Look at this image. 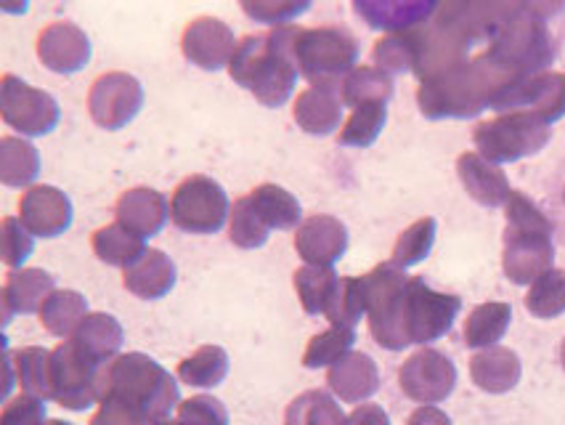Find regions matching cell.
<instances>
[{
  "mask_svg": "<svg viewBox=\"0 0 565 425\" xmlns=\"http://www.w3.org/2000/svg\"><path fill=\"white\" fill-rule=\"evenodd\" d=\"M90 247H94L96 258L107 266H120L128 269L134 266L143 253L149 251L143 237H138L136 232L125 229L120 224H109L96 229L94 237H90Z\"/></svg>",
  "mask_w": 565,
  "mask_h": 425,
  "instance_id": "obj_24",
  "label": "cell"
},
{
  "mask_svg": "<svg viewBox=\"0 0 565 425\" xmlns=\"http://www.w3.org/2000/svg\"><path fill=\"white\" fill-rule=\"evenodd\" d=\"M271 237V229L263 224V219L255 213L249 198H239L232 208V224H228V240L242 251H258Z\"/></svg>",
  "mask_w": 565,
  "mask_h": 425,
  "instance_id": "obj_35",
  "label": "cell"
},
{
  "mask_svg": "<svg viewBox=\"0 0 565 425\" xmlns=\"http://www.w3.org/2000/svg\"><path fill=\"white\" fill-rule=\"evenodd\" d=\"M179 421L186 425H226V412H223L221 402H215V399L196 396L183 402Z\"/></svg>",
  "mask_w": 565,
  "mask_h": 425,
  "instance_id": "obj_45",
  "label": "cell"
},
{
  "mask_svg": "<svg viewBox=\"0 0 565 425\" xmlns=\"http://www.w3.org/2000/svg\"><path fill=\"white\" fill-rule=\"evenodd\" d=\"M491 107L499 113L508 109L529 107L531 113L542 120H557L565 115V75H534L525 81L510 85L491 102Z\"/></svg>",
  "mask_w": 565,
  "mask_h": 425,
  "instance_id": "obj_13",
  "label": "cell"
},
{
  "mask_svg": "<svg viewBox=\"0 0 565 425\" xmlns=\"http://www.w3.org/2000/svg\"><path fill=\"white\" fill-rule=\"evenodd\" d=\"M38 59L45 70L58 75L81 72L90 59V41L85 30L72 22H51L38 38Z\"/></svg>",
  "mask_w": 565,
  "mask_h": 425,
  "instance_id": "obj_15",
  "label": "cell"
},
{
  "mask_svg": "<svg viewBox=\"0 0 565 425\" xmlns=\"http://www.w3.org/2000/svg\"><path fill=\"white\" fill-rule=\"evenodd\" d=\"M72 343L94 364L107 362L122 346V327L109 314H88L75 330V336H72Z\"/></svg>",
  "mask_w": 565,
  "mask_h": 425,
  "instance_id": "obj_22",
  "label": "cell"
},
{
  "mask_svg": "<svg viewBox=\"0 0 565 425\" xmlns=\"http://www.w3.org/2000/svg\"><path fill=\"white\" fill-rule=\"evenodd\" d=\"M393 96V81L385 70L380 67H356L343 81V104L356 109L359 104L383 102Z\"/></svg>",
  "mask_w": 565,
  "mask_h": 425,
  "instance_id": "obj_31",
  "label": "cell"
},
{
  "mask_svg": "<svg viewBox=\"0 0 565 425\" xmlns=\"http://www.w3.org/2000/svg\"><path fill=\"white\" fill-rule=\"evenodd\" d=\"M343 415L324 391H308L295 399L290 412H287V425H340Z\"/></svg>",
  "mask_w": 565,
  "mask_h": 425,
  "instance_id": "obj_40",
  "label": "cell"
},
{
  "mask_svg": "<svg viewBox=\"0 0 565 425\" xmlns=\"http://www.w3.org/2000/svg\"><path fill=\"white\" fill-rule=\"evenodd\" d=\"M234 30L215 17H196L186 24L181 38V51L200 70L215 72L228 67L236 51Z\"/></svg>",
  "mask_w": 565,
  "mask_h": 425,
  "instance_id": "obj_11",
  "label": "cell"
},
{
  "mask_svg": "<svg viewBox=\"0 0 565 425\" xmlns=\"http://www.w3.org/2000/svg\"><path fill=\"white\" fill-rule=\"evenodd\" d=\"M51 396L58 399L64 407L85 410L94 402L96 389V364L85 359L75 343H62L51 351L49 364Z\"/></svg>",
  "mask_w": 565,
  "mask_h": 425,
  "instance_id": "obj_10",
  "label": "cell"
},
{
  "mask_svg": "<svg viewBox=\"0 0 565 425\" xmlns=\"http://www.w3.org/2000/svg\"><path fill=\"white\" fill-rule=\"evenodd\" d=\"M143 107V85L128 72H107L96 77L88 94V113L104 130L128 126Z\"/></svg>",
  "mask_w": 565,
  "mask_h": 425,
  "instance_id": "obj_9",
  "label": "cell"
},
{
  "mask_svg": "<svg viewBox=\"0 0 565 425\" xmlns=\"http://www.w3.org/2000/svg\"><path fill=\"white\" fill-rule=\"evenodd\" d=\"M552 224L544 219L531 200L512 192L508 202V247H504V272L515 285H525L531 279L550 272L552 258Z\"/></svg>",
  "mask_w": 565,
  "mask_h": 425,
  "instance_id": "obj_3",
  "label": "cell"
},
{
  "mask_svg": "<svg viewBox=\"0 0 565 425\" xmlns=\"http://www.w3.org/2000/svg\"><path fill=\"white\" fill-rule=\"evenodd\" d=\"M51 425H67V423H51Z\"/></svg>",
  "mask_w": 565,
  "mask_h": 425,
  "instance_id": "obj_49",
  "label": "cell"
},
{
  "mask_svg": "<svg viewBox=\"0 0 565 425\" xmlns=\"http://www.w3.org/2000/svg\"><path fill=\"white\" fill-rule=\"evenodd\" d=\"M550 139V123L534 113H510L499 120L481 123L472 141L491 162H512L534 155Z\"/></svg>",
  "mask_w": 565,
  "mask_h": 425,
  "instance_id": "obj_6",
  "label": "cell"
},
{
  "mask_svg": "<svg viewBox=\"0 0 565 425\" xmlns=\"http://www.w3.org/2000/svg\"><path fill=\"white\" fill-rule=\"evenodd\" d=\"M366 314V290L364 279L361 277H340L338 293L327 306L324 317L330 319L332 327H345L353 330L359 325V319Z\"/></svg>",
  "mask_w": 565,
  "mask_h": 425,
  "instance_id": "obj_33",
  "label": "cell"
},
{
  "mask_svg": "<svg viewBox=\"0 0 565 425\" xmlns=\"http://www.w3.org/2000/svg\"><path fill=\"white\" fill-rule=\"evenodd\" d=\"M179 402V389L154 359L128 354L111 362L104 378L102 412L90 425L157 423Z\"/></svg>",
  "mask_w": 565,
  "mask_h": 425,
  "instance_id": "obj_1",
  "label": "cell"
},
{
  "mask_svg": "<svg viewBox=\"0 0 565 425\" xmlns=\"http://www.w3.org/2000/svg\"><path fill=\"white\" fill-rule=\"evenodd\" d=\"M512 319V311L508 304H486L478 306L476 311L470 314L468 327H465V340L472 349L478 346H491L494 340L504 336Z\"/></svg>",
  "mask_w": 565,
  "mask_h": 425,
  "instance_id": "obj_34",
  "label": "cell"
},
{
  "mask_svg": "<svg viewBox=\"0 0 565 425\" xmlns=\"http://www.w3.org/2000/svg\"><path fill=\"white\" fill-rule=\"evenodd\" d=\"M292 285L306 314H327V306H330L334 293H338L340 277L334 274V269L303 266V269L292 274Z\"/></svg>",
  "mask_w": 565,
  "mask_h": 425,
  "instance_id": "obj_28",
  "label": "cell"
},
{
  "mask_svg": "<svg viewBox=\"0 0 565 425\" xmlns=\"http://www.w3.org/2000/svg\"><path fill=\"white\" fill-rule=\"evenodd\" d=\"M308 9H311V3H295V0H245L242 3V11L249 19L271 24V28H285Z\"/></svg>",
  "mask_w": 565,
  "mask_h": 425,
  "instance_id": "obj_44",
  "label": "cell"
},
{
  "mask_svg": "<svg viewBox=\"0 0 565 425\" xmlns=\"http://www.w3.org/2000/svg\"><path fill=\"white\" fill-rule=\"evenodd\" d=\"M345 425H387V415L380 407H361L348 417Z\"/></svg>",
  "mask_w": 565,
  "mask_h": 425,
  "instance_id": "obj_47",
  "label": "cell"
},
{
  "mask_svg": "<svg viewBox=\"0 0 565 425\" xmlns=\"http://www.w3.org/2000/svg\"><path fill=\"white\" fill-rule=\"evenodd\" d=\"M19 221L32 237H62L72 226V202L62 189L51 184L30 187L19 200Z\"/></svg>",
  "mask_w": 565,
  "mask_h": 425,
  "instance_id": "obj_12",
  "label": "cell"
},
{
  "mask_svg": "<svg viewBox=\"0 0 565 425\" xmlns=\"http://www.w3.org/2000/svg\"><path fill=\"white\" fill-rule=\"evenodd\" d=\"M525 306L536 317H557L565 311V272L550 269L531 285L529 296H525Z\"/></svg>",
  "mask_w": 565,
  "mask_h": 425,
  "instance_id": "obj_37",
  "label": "cell"
},
{
  "mask_svg": "<svg viewBox=\"0 0 565 425\" xmlns=\"http://www.w3.org/2000/svg\"><path fill=\"white\" fill-rule=\"evenodd\" d=\"M45 410L38 399L19 396L3 412V425H43Z\"/></svg>",
  "mask_w": 565,
  "mask_h": 425,
  "instance_id": "obj_46",
  "label": "cell"
},
{
  "mask_svg": "<svg viewBox=\"0 0 565 425\" xmlns=\"http://www.w3.org/2000/svg\"><path fill=\"white\" fill-rule=\"evenodd\" d=\"M228 370L226 351L218 346H202L194 357L181 362L179 375L183 383L192 385H218Z\"/></svg>",
  "mask_w": 565,
  "mask_h": 425,
  "instance_id": "obj_36",
  "label": "cell"
},
{
  "mask_svg": "<svg viewBox=\"0 0 565 425\" xmlns=\"http://www.w3.org/2000/svg\"><path fill=\"white\" fill-rule=\"evenodd\" d=\"M343 94L334 85H308L292 104L298 128L311 136H330L343 123Z\"/></svg>",
  "mask_w": 565,
  "mask_h": 425,
  "instance_id": "obj_16",
  "label": "cell"
},
{
  "mask_svg": "<svg viewBox=\"0 0 565 425\" xmlns=\"http://www.w3.org/2000/svg\"><path fill=\"white\" fill-rule=\"evenodd\" d=\"M253 202L255 213L260 215L263 224L268 229H298L303 211H300V202L292 198L287 189L276 184H260L247 194Z\"/></svg>",
  "mask_w": 565,
  "mask_h": 425,
  "instance_id": "obj_26",
  "label": "cell"
},
{
  "mask_svg": "<svg viewBox=\"0 0 565 425\" xmlns=\"http://www.w3.org/2000/svg\"><path fill=\"white\" fill-rule=\"evenodd\" d=\"M122 285L125 290L134 293L136 298H166L175 285V264L170 261V255L149 247L134 266H128V269L122 272Z\"/></svg>",
  "mask_w": 565,
  "mask_h": 425,
  "instance_id": "obj_19",
  "label": "cell"
},
{
  "mask_svg": "<svg viewBox=\"0 0 565 425\" xmlns=\"http://www.w3.org/2000/svg\"><path fill=\"white\" fill-rule=\"evenodd\" d=\"M88 317V304L77 290H56L41 309V325L51 336H70Z\"/></svg>",
  "mask_w": 565,
  "mask_h": 425,
  "instance_id": "obj_29",
  "label": "cell"
},
{
  "mask_svg": "<svg viewBox=\"0 0 565 425\" xmlns=\"http://www.w3.org/2000/svg\"><path fill=\"white\" fill-rule=\"evenodd\" d=\"M459 179H462L470 198H476L481 205H502V202L512 194L502 170L489 166V160H483V157L478 155L459 157Z\"/></svg>",
  "mask_w": 565,
  "mask_h": 425,
  "instance_id": "obj_23",
  "label": "cell"
},
{
  "mask_svg": "<svg viewBox=\"0 0 565 425\" xmlns=\"http://www.w3.org/2000/svg\"><path fill=\"white\" fill-rule=\"evenodd\" d=\"M298 30V24H285L260 35L242 38L228 62L232 81L249 91L263 107H281L298 85L300 70L295 62Z\"/></svg>",
  "mask_w": 565,
  "mask_h": 425,
  "instance_id": "obj_2",
  "label": "cell"
},
{
  "mask_svg": "<svg viewBox=\"0 0 565 425\" xmlns=\"http://www.w3.org/2000/svg\"><path fill=\"white\" fill-rule=\"evenodd\" d=\"M56 293L54 277L43 269H19L6 277L3 285V319L11 322V314H41L45 300Z\"/></svg>",
  "mask_w": 565,
  "mask_h": 425,
  "instance_id": "obj_20",
  "label": "cell"
},
{
  "mask_svg": "<svg viewBox=\"0 0 565 425\" xmlns=\"http://www.w3.org/2000/svg\"><path fill=\"white\" fill-rule=\"evenodd\" d=\"M232 215L226 189L207 176H189L175 187L170 200V221L189 234L221 232Z\"/></svg>",
  "mask_w": 565,
  "mask_h": 425,
  "instance_id": "obj_7",
  "label": "cell"
},
{
  "mask_svg": "<svg viewBox=\"0 0 565 425\" xmlns=\"http://www.w3.org/2000/svg\"><path fill=\"white\" fill-rule=\"evenodd\" d=\"M472 375H476L478 385H483V389H491V391L510 389L518 378L515 357L502 349L491 351V354L486 357H476L472 359Z\"/></svg>",
  "mask_w": 565,
  "mask_h": 425,
  "instance_id": "obj_41",
  "label": "cell"
},
{
  "mask_svg": "<svg viewBox=\"0 0 565 425\" xmlns=\"http://www.w3.org/2000/svg\"><path fill=\"white\" fill-rule=\"evenodd\" d=\"M409 425H449V417L438 410H419L412 415Z\"/></svg>",
  "mask_w": 565,
  "mask_h": 425,
  "instance_id": "obj_48",
  "label": "cell"
},
{
  "mask_svg": "<svg viewBox=\"0 0 565 425\" xmlns=\"http://www.w3.org/2000/svg\"><path fill=\"white\" fill-rule=\"evenodd\" d=\"M49 364L51 354L43 349H24L17 354V368H19V383L35 396H49L51 394V378H49Z\"/></svg>",
  "mask_w": 565,
  "mask_h": 425,
  "instance_id": "obj_43",
  "label": "cell"
},
{
  "mask_svg": "<svg viewBox=\"0 0 565 425\" xmlns=\"http://www.w3.org/2000/svg\"><path fill=\"white\" fill-rule=\"evenodd\" d=\"M295 251L306 261V266L332 269V264H338L348 251V229L332 215H311L298 226Z\"/></svg>",
  "mask_w": 565,
  "mask_h": 425,
  "instance_id": "obj_14",
  "label": "cell"
},
{
  "mask_svg": "<svg viewBox=\"0 0 565 425\" xmlns=\"http://www.w3.org/2000/svg\"><path fill=\"white\" fill-rule=\"evenodd\" d=\"M433 240H436V221L433 219H423L417 224H412L401 234L396 247H393L391 264L396 269H406V266L419 264L423 258H428Z\"/></svg>",
  "mask_w": 565,
  "mask_h": 425,
  "instance_id": "obj_38",
  "label": "cell"
},
{
  "mask_svg": "<svg viewBox=\"0 0 565 425\" xmlns=\"http://www.w3.org/2000/svg\"><path fill=\"white\" fill-rule=\"evenodd\" d=\"M353 330H345V327H330V330L319 332V336L311 338V343H308L306 349V357H303V364L306 368H327V364L332 362H343L348 349L353 346Z\"/></svg>",
  "mask_w": 565,
  "mask_h": 425,
  "instance_id": "obj_39",
  "label": "cell"
},
{
  "mask_svg": "<svg viewBox=\"0 0 565 425\" xmlns=\"http://www.w3.org/2000/svg\"><path fill=\"white\" fill-rule=\"evenodd\" d=\"M32 251H35V237L28 232V226L14 219V215L3 219V226H0V255H3V264L11 272H19Z\"/></svg>",
  "mask_w": 565,
  "mask_h": 425,
  "instance_id": "obj_42",
  "label": "cell"
},
{
  "mask_svg": "<svg viewBox=\"0 0 565 425\" xmlns=\"http://www.w3.org/2000/svg\"><path fill=\"white\" fill-rule=\"evenodd\" d=\"M330 385L345 402H356V399L370 396L377 389V370H374L370 357L351 354L343 362L334 364L330 372Z\"/></svg>",
  "mask_w": 565,
  "mask_h": 425,
  "instance_id": "obj_27",
  "label": "cell"
},
{
  "mask_svg": "<svg viewBox=\"0 0 565 425\" xmlns=\"http://www.w3.org/2000/svg\"><path fill=\"white\" fill-rule=\"evenodd\" d=\"M117 224L136 232L138 237H154L162 232V226L170 219V205L157 189L149 187H136L128 189L115 205Z\"/></svg>",
  "mask_w": 565,
  "mask_h": 425,
  "instance_id": "obj_17",
  "label": "cell"
},
{
  "mask_svg": "<svg viewBox=\"0 0 565 425\" xmlns=\"http://www.w3.org/2000/svg\"><path fill=\"white\" fill-rule=\"evenodd\" d=\"M353 11L364 19L374 30L404 32L412 30L414 24H423L436 14V3H393V0H356Z\"/></svg>",
  "mask_w": 565,
  "mask_h": 425,
  "instance_id": "obj_21",
  "label": "cell"
},
{
  "mask_svg": "<svg viewBox=\"0 0 565 425\" xmlns=\"http://www.w3.org/2000/svg\"><path fill=\"white\" fill-rule=\"evenodd\" d=\"M401 385L414 399L436 402V399L449 394L451 385H455V368L438 351H423V354L412 357L406 368L401 370Z\"/></svg>",
  "mask_w": 565,
  "mask_h": 425,
  "instance_id": "obj_18",
  "label": "cell"
},
{
  "mask_svg": "<svg viewBox=\"0 0 565 425\" xmlns=\"http://www.w3.org/2000/svg\"><path fill=\"white\" fill-rule=\"evenodd\" d=\"M41 173V155L35 144L19 136H3L0 139V181L6 187H28Z\"/></svg>",
  "mask_w": 565,
  "mask_h": 425,
  "instance_id": "obj_25",
  "label": "cell"
},
{
  "mask_svg": "<svg viewBox=\"0 0 565 425\" xmlns=\"http://www.w3.org/2000/svg\"><path fill=\"white\" fill-rule=\"evenodd\" d=\"M295 62L311 85L343 88L359 62V41L345 28H300L295 38Z\"/></svg>",
  "mask_w": 565,
  "mask_h": 425,
  "instance_id": "obj_4",
  "label": "cell"
},
{
  "mask_svg": "<svg viewBox=\"0 0 565 425\" xmlns=\"http://www.w3.org/2000/svg\"><path fill=\"white\" fill-rule=\"evenodd\" d=\"M462 309V300L457 296L430 290L423 279H409L401 300L398 317V343L401 349L409 343H428L446 336L455 325V317Z\"/></svg>",
  "mask_w": 565,
  "mask_h": 425,
  "instance_id": "obj_5",
  "label": "cell"
},
{
  "mask_svg": "<svg viewBox=\"0 0 565 425\" xmlns=\"http://www.w3.org/2000/svg\"><path fill=\"white\" fill-rule=\"evenodd\" d=\"M419 54H423V32H398V35L380 38L372 51L374 64L385 72L417 70Z\"/></svg>",
  "mask_w": 565,
  "mask_h": 425,
  "instance_id": "obj_30",
  "label": "cell"
},
{
  "mask_svg": "<svg viewBox=\"0 0 565 425\" xmlns=\"http://www.w3.org/2000/svg\"><path fill=\"white\" fill-rule=\"evenodd\" d=\"M0 115L6 126L22 136H45L58 126V104L49 91L32 88L17 75H3L0 81Z\"/></svg>",
  "mask_w": 565,
  "mask_h": 425,
  "instance_id": "obj_8",
  "label": "cell"
},
{
  "mask_svg": "<svg viewBox=\"0 0 565 425\" xmlns=\"http://www.w3.org/2000/svg\"><path fill=\"white\" fill-rule=\"evenodd\" d=\"M385 120H387V107L383 102L359 104V107L351 113V117L343 123V128H340L338 141L343 144V147H359V149L370 147V144H374V139L383 134Z\"/></svg>",
  "mask_w": 565,
  "mask_h": 425,
  "instance_id": "obj_32",
  "label": "cell"
}]
</instances>
